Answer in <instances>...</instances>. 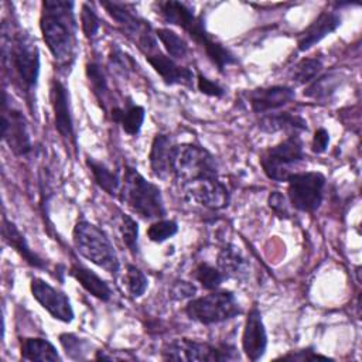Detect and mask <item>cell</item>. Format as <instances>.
<instances>
[{
	"instance_id": "obj_28",
	"label": "cell",
	"mask_w": 362,
	"mask_h": 362,
	"mask_svg": "<svg viewBox=\"0 0 362 362\" xmlns=\"http://www.w3.org/2000/svg\"><path fill=\"white\" fill-rule=\"evenodd\" d=\"M342 78L344 75L339 71L327 72L310 82V85L304 89V96L315 100H327L337 92L342 83Z\"/></svg>"
},
{
	"instance_id": "obj_19",
	"label": "cell",
	"mask_w": 362,
	"mask_h": 362,
	"mask_svg": "<svg viewBox=\"0 0 362 362\" xmlns=\"http://www.w3.org/2000/svg\"><path fill=\"white\" fill-rule=\"evenodd\" d=\"M341 25V16L337 11H322L304 31L297 35L298 51H307Z\"/></svg>"
},
{
	"instance_id": "obj_36",
	"label": "cell",
	"mask_w": 362,
	"mask_h": 362,
	"mask_svg": "<svg viewBox=\"0 0 362 362\" xmlns=\"http://www.w3.org/2000/svg\"><path fill=\"white\" fill-rule=\"evenodd\" d=\"M178 232V223L173 219H158L147 228V236L151 242L163 243Z\"/></svg>"
},
{
	"instance_id": "obj_3",
	"label": "cell",
	"mask_w": 362,
	"mask_h": 362,
	"mask_svg": "<svg viewBox=\"0 0 362 362\" xmlns=\"http://www.w3.org/2000/svg\"><path fill=\"white\" fill-rule=\"evenodd\" d=\"M3 45L1 58L4 68L16 79V83L31 93L38 82L40 76V51L33 37L21 30L10 34L1 28Z\"/></svg>"
},
{
	"instance_id": "obj_13",
	"label": "cell",
	"mask_w": 362,
	"mask_h": 362,
	"mask_svg": "<svg viewBox=\"0 0 362 362\" xmlns=\"http://www.w3.org/2000/svg\"><path fill=\"white\" fill-rule=\"evenodd\" d=\"M188 197L209 209H223L229 205L230 194L225 182L218 177L204 178L184 187Z\"/></svg>"
},
{
	"instance_id": "obj_6",
	"label": "cell",
	"mask_w": 362,
	"mask_h": 362,
	"mask_svg": "<svg viewBox=\"0 0 362 362\" xmlns=\"http://www.w3.org/2000/svg\"><path fill=\"white\" fill-rule=\"evenodd\" d=\"M170 171L181 187L191 182L218 177V164L215 157L198 144L184 143L173 144L170 154Z\"/></svg>"
},
{
	"instance_id": "obj_31",
	"label": "cell",
	"mask_w": 362,
	"mask_h": 362,
	"mask_svg": "<svg viewBox=\"0 0 362 362\" xmlns=\"http://www.w3.org/2000/svg\"><path fill=\"white\" fill-rule=\"evenodd\" d=\"M192 277L205 288V290H216L221 287V284L226 280L225 276L222 274V272L215 267L211 266L205 262L197 264V267L192 272Z\"/></svg>"
},
{
	"instance_id": "obj_1",
	"label": "cell",
	"mask_w": 362,
	"mask_h": 362,
	"mask_svg": "<svg viewBox=\"0 0 362 362\" xmlns=\"http://www.w3.org/2000/svg\"><path fill=\"white\" fill-rule=\"evenodd\" d=\"M74 1L45 0L41 3L40 30L52 58L59 65H71L76 52V18Z\"/></svg>"
},
{
	"instance_id": "obj_8",
	"label": "cell",
	"mask_w": 362,
	"mask_h": 362,
	"mask_svg": "<svg viewBox=\"0 0 362 362\" xmlns=\"http://www.w3.org/2000/svg\"><path fill=\"white\" fill-rule=\"evenodd\" d=\"M187 317L204 325L219 324L242 313L236 297L229 290H212L211 293L192 298L184 308Z\"/></svg>"
},
{
	"instance_id": "obj_7",
	"label": "cell",
	"mask_w": 362,
	"mask_h": 362,
	"mask_svg": "<svg viewBox=\"0 0 362 362\" xmlns=\"http://www.w3.org/2000/svg\"><path fill=\"white\" fill-rule=\"evenodd\" d=\"M307 158L304 144L298 134H288L279 144L269 147L260 154L259 163L267 178L286 182L287 178L296 173L293 171L298 164Z\"/></svg>"
},
{
	"instance_id": "obj_2",
	"label": "cell",
	"mask_w": 362,
	"mask_h": 362,
	"mask_svg": "<svg viewBox=\"0 0 362 362\" xmlns=\"http://www.w3.org/2000/svg\"><path fill=\"white\" fill-rule=\"evenodd\" d=\"M158 14L170 24L182 28L206 54L208 59L218 68L219 72L229 65L238 64V58L221 42L214 40L205 27L202 16H197L192 7L184 1L167 0L157 3Z\"/></svg>"
},
{
	"instance_id": "obj_25",
	"label": "cell",
	"mask_w": 362,
	"mask_h": 362,
	"mask_svg": "<svg viewBox=\"0 0 362 362\" xmlns=\"http://www.w3.org/2000/svg\"><path fill=\"white\" fill-rule=\"evenodd\" d=\"M69 274L93 297L107 301L112 297V290L109 284L99 277L93 270L85 267L81 263L74 262L69 267Z\"/></svg>"
},
{
	"instance_id": "obj_4",
	"label": "cell",
	"mask_w": 362,
	"mask_h": 362,
	"mask_svg": "<svg viewBox=\"0 0 362 362\" xmlns=\"http://www.w3.org/2000/svg\"><path fill=\"white\" fill-rule=\"evenodd\" d=\"M119 199L144 219H161L165 206L160 188L147 181L134 167L124 165Z\"/></svg>"
},
{
	"instance_id": "obj_32",
	"label": "cell",
	"mask_w": 362,
	"mask_h": 362,
	"mask_svg": "<svg viewBox=\"0 0 362 362\" xmlns=\"http://www.w3.org/2000/svg\"><path fill=\"white\" fill-rule=\"evenodd\" d=\"M321 69H322L321 59L314 58V57H307L294 65V68L291 71V79L296 83H301V85L310 83L317 78V75L321 72Z\"/></svg>"
},
{
	"instance_id": "obj_12",
	"label": "cell",
	"mask_w": 362,
	"mask_h": 362,
	"mask_svg": "<svg viewBox=\"0 0 362 362\" xmlns=\"http://www.w3.org/2000/svg\"><path fill=\"white\" fill-rule=\"evenodd\" d=\"M30 290L33 297L38 301V304L44 310H47L54 320L62 322H71L74 320V308L65 293L57 290L55 287H52L49 283L40 277L31 279Z\"/></svg>"
},
{
	"instance_id": "obj_42",
	"label": "cell",
	"mask_w": 362,
	"mask_h": 362,
	"mask_svg": "<svg viewBox=\"0 0 362 362\" xmlns=\"http://www.w3.org/2000/svg\"><path fill=\"white\" fill-rule=\"evenodd\" d=\"M329 143V134L327 132V129L324 127H318L313 136V141H311V150L315 154H322Z\"/></svg>"
},
{
	"instance_id": "obj_20",
	"label": "cell",
	"mask_w": 362,
	"mask_h": 362,
	"mask_svg": "<svg viewBox=\"0 0 362 362\" xmlns=\"http://www.w3.org/2000/svg\"><path fill=\"white\" fill-rule=\"evenodd\" d=\"M1 235H3V240L13 247L21 257L23 260L34 267V269H41V270H47V263L45 260L38 256L28 245L25 236L21 233V230L16 226L14 222H11L10 219H7V216L4 215L1 219Z\"/></svg>"
},
{
	"instance_id": "obj_37",
	"label": "cell",
	"mask_w": 362,
	"mask_h": 362,
	"mask_svg": "<svg viewBox=\"0 0 362 362\" xmlns=\"http://www.w3.org/2000/svg\"><path fill=\"white\" fill-rule=\"evenodd\" d=\"M81 27L86 38H93L100 27V20L98 14L88 3H83L81 6Z\"/></svg>"
},
{
	"instance_id": "obj_33",
	"label": "cell",
	"mask_w": 362,
	"mask_h": 362,
	"mask_svg": "<svg viewBox=\"0 0 362 362\" xmlns=\"http://www.w3.org/2000/svg\"><path fill=\"white\" fill-rule=\"evenodd\" d=\"M59 342L66 356L74 361L85 359L86 354L90 351V346H92V344L85 338H79L78 335L68 334V332H64L59 335Z\"/></svg>"
},
{
	"instance_id": "obj_14",
	"label": "cell",
	"mask_w": 362,
	"mask_h": 362,
	"mask_svg": "<svg viewBox=\"0 0 362 362\" xmlns=\"http://www.w3.org/2000/svg\"><path fill=\"white\" fill-rule=\"evenodd\" d=\"M49 95L57 132L66 143H72L74 146H76V136L74 130V120L69 107V93L66 86L61 81L54 79L51 82Z\"/></svg>"
},
{
	"instance_id": "obj_29",
	"label": "cell",
	"mask_w": 362,
	"mask_h": 362,
	"mask_svg": "<svg viewBox=\"0 0 362 362\" xmlns=\"http://www.w3.org/2000/svg\"><path fill=\"white\" fill-rule=\"evenodd\" d=\"M85 74L90 83L93 95L99 100L103 110H106V98L109 95V86H107V79H106V75H105L102 66L93 61L88 62L85 65Z\"/></svg>"
},
{
	"instance_id": "obj_30",
	"label": "cell",
	"mask_w": 362,
	"mask_h": 362,
	"mask_svg": "<svg viewBox=\"0 0 362 362\" xmlns=\"http://www.w3.org/2000/svg\"><path fill=\"white\" fill-rule=\"evenodd\" d=\"M156 38L164 45V49L168 57L171 58H184L188 54V44L187 41L178 35L175 31L170 28H156L154 30Z\"/></svg>"
},
{
	"instance_id": "obj_11",
	"label": "cell",
	"mask_w": 362,
	"mask_h": 362,
	"mask_svg": "<svg viewBox=\"0 0 362 362\" xmlns=\"http://www.w3.org/2000/svg\"><path fill=\"white\" fill-rule=\"evenodd\" d=\"M1 137L17 157H27L33 150L28 122L23 112L11 103L7 90H3L1 100Z\"/></svg>"
},
{
	"instance_id": "obj_9",
	"label": "cell",
	"mask_w": 362,
	"mask_h": 362,
	"mask_svg": "<svg viewBox=\"0 0 362 362\" xmlns=\"http://www.w3.org/2000/svg\"><path fill=\"white\" fill-rule=\"evenodd\" d=\"M161 356L165 361L185 362H223L239 359V354L232 345H212L189 338H177L164 344Z\"/></svg>"
},
{
	"instance_id": "obj_38",
	"label": "cell",
	"mask_w": 362,
	"mask_h": 362,
	"mask_svg": "<svg viewBox=\"0 0 362 362\" xmlns=\"http://www.w3.org/2000/svg\"><path fill=\"white\" fill-rule=\"evenodd\" d=\"M109 62L113 65L115 69H117L122 74H126L129 69H133V65H134L132 57L117 45L112 47L109 54Z\"/></svg>"
},
{
	"instance_id": "obj_17",
	"label": "cell",
	"mask_w": 362,
	"mask_h": 362,
	"mask_svg": "<svg viewBox=\"0 0 362 362\" xmlns=\"http://www.w3.org/2000/svg\"><path fill=\"white\" fill-rule=\"evenodd\" d=\"M147 62L154 68V71L161 76L167 85H182L192 86L194 74L189 68L178 65L171 57L161 52L160 48H154L144 54Z\"/></svg>"
},
{
	"instance_id": "obj_40",
	"label": "cell",
	"mask_w": 362,
	"mask_h": 362,
	"mask_svg": "<svg viewBox=\"0 0 362 362\" xmlns=\"http://www.w3.org/2000/svg\"><path fill=\"white\" fill-rule=\"evenodd\" d=\"M197 86L198 90L206 96H214V98H222L225 95V89L216 83L215 81L208 79L206 76H204L201 72L197 74Z\"/></svg>"
},
{
	"instance_id": "obj_16",
	"label": "cell",
	"mask_w": 362,
	"mask_h": 362,
	"mask_svg": "<svg viewBox=\"0 0 362 362\" xmlns=\"http://www.w3.org/2000/svg\"><path fill=\"white\" fill-rule=\"evenodd\" d=\"M245 96L250 105L252 112L267 113L272 110H277L284 105L290 103L294 99L296 92L291 86L274 85V86L250 89L249 92L245 93Z\"/></svg>"
},
{
	"instance_id": "obj_35",
	"label": "cell",
	"mask_w": 362,
	"mask_h": 362,
	"mask_svg": "<svg viewBox=\"0 0 362 362\" xmlns=\"http://www.w3.org/2000/svg\"><path fill=\"white\" fill-rule=\"evenodd\" d=\"M124 281H126L127 291L134 298L141 297L144 294V291L147 290V286H148L146 274L134 264H127Z\"/></svg>"
},
{
	"instance_id": "obj_39",
	"label": "cell",
	"mask_w": 362,
	"mask_h": 362,
	"mask_svg": "<svg viewBox=\"0 0 362 362\" xmlns=\"http://www.w3.org/2000/svg\"><path fill=\"white\" fill-rule=\"evenodd\" d=\"M267 205L274 212V215H277L279 218H281V219H288L290 218L287 198L280 191H273V192L269 194Z\"/></svg>"
},
{
	"instance_id": "obj_41",
	"label": "cell",
	"mask_w": 362,
	"mask_h": 362,
	"mask_svg": "<svg viewBox=\"0 0 362 362\" xmlns=\"http://www.w3.org/2000/svg\"><path fill=\"white\" fill-rule=\"evenodd\" d=\"M197 293V287L185 280H177L171 288H170V297L173 300H185V298H191L194 297Z\"/></svg>"
},
{
	"instance_id": "obj_15",
	"label": "cell",
	"mask_w": 362,
	"mask_h": 362,
	"mask_svg": "<svg viewBox=\"0 0 362 362\" xmlns=\"http://www.w3.org/2000/svg\"><path fill=\"white\" fill-rule=\"evenodd\" d=\"M267 348V334L260 310L253 305L246 317L242 334V351L249 361H259Z\"/></svg>"
},
{
	"instance_id": "obj_18",
	"label": "cell",
	"mask_w": 362,
	"mask_h": 362,
	"mask_svg": "<svg viewBox=\"0 0 362 362\" xmlns=\"http://www.w3.org/2000/svg\"><path fill=\"white\" fill-rule=\"evenodd\" d=\"M100 6L116 21L120 30L134 42H137L144 34L153 31L148 21L140 18L134 13L129 11L126 6L115 1H100Z\"/></svg>"
},
{
	"instance_id": "obj_10",
	"label": "cell",
	"mask_w": 362,
	"mask_h": 362,
	"mask_svg": "<svg viewBox=\"0 0 362 362\" xmlns=\"http://www.w3.org/2000/svg\"><path fill=\"white\" fill-rule=\"evenodd\" d=\"M287 198L290 205L301 212H315L324 197L325 175L320 171L293 173L287 178Z\"/></svg>"
},
{
	"instance_id": "obj_27",
	"label": "cell",
	"mask_w": 362,
	"mask_h": 362,
	"mask_svg": "<svg viewBox=\"0 0 362 362\" xmlns=\"http://www.w3.org/2000/svg\"><path fill=\"white\" fill-rule=\"evenodd\" d=\"M20 354L25 361H61L57 348L45 338H23L20 342Z\"/></svg>"
},
{
	"instance_id": "obj_24",
	"label": "cell",
	"mask_w": 362,
	"mask_h": 362,
	"mask_svg": "<svg viewBox=\"0 0 362 362\" xmlns=\"http://www.w3.org/2000/svg\"><path fill=\"white\" fill-rule=\"evenodd\" d=\"M259 129L264 133H276V132H291V134H298L308 129L307 122L300 115H294L290 112H280L264 115L259 120Z\"/></svg>"
},
{
	"instance_id": "obj_34",
	"label": "cell",
	"mask_w": 362,
	"mask_h": 362,
	"mask_svg": "<svg viewBox=\"0 0 362 362\" xmlns=\"http://www.w3.org/2000/svg\"><path fill=\"white\" fill-rule=\"evenodd\" d=\"M120 233L124 245L133 256L139 255V225L137 222L127 214H122Z\"/></svg>"
},
{
	"instance_id": "obj_5",
	"label": "cell",
	"mask_w": 362,
	"mask_h": 362,
	"mask_svg": "<svg viewBox=\"0 0 362 362\" xmlns=\"http://www.w3.org/2000/svg\"><path fill=\"white\" fill-rule=\"evenodd\" d=\"M72 242L76 252L110 274H116L120 262L115 246L103 229L89 221H78L72 229Z\"/></svg>"
},
{
	"instance_id": "obj_23",
	"label": "cell",
	"mask_w": 362,
	"mask_h": 362,
	"mask_svg": "<svg viewBox=\"0 0 362 362\" xmlns=\"http://www.w3.org/2000/svg\"><path fill=\"white\" fill-rule=\"evenodd\" d=\"M110 117L113 122L119 123L127 134L137 136L143 126L146 110L143 106L133 103V100L127 98V102H124V106L115 105L110 109Z\"/></svg>"
},
{
	"instance_id": "obj_26",
	"label": "cell",
	"mask_w": 362,
	"mask_h": 362,
	"mask_svg": "<svg viewBox=\"0 0 362 362\" xmlns=\"http://www.w3.org/2000/svg\"><path fill=\"white\" fill-rule=\"evenodd\" d=\"M85 164L89 168V171L92 173L95 184L100 189H103L106 194H109L112 197L119 195L122 178L119 177V174L116 171L109 168L105 163H102L93 157H89V156H86Z\"/></svg>"
},
{
	"instance_id": "obj_22",
	"label": "cell",
	"mask_w": 362,
	"mask_h": 362,
	"mask_svg": "<svg viewBox=\"0 0 362 362\" xmlns=\"http://www.w3.org/2000/svg\"><path fill=\"white\" fill-rule=\"evenodd\" d=\"M173 148V141L167 134L158 133L151 141V148L148 154L151 173L161 180L171 177L170 171V154Z\"/></svg>"
},
{
	"instance_id": "obj_43",
	"label": "cell",
	"mask_w": 362,
	"mask_h": 362,
	"mask_svg": "<svg viewBox=\"0 0 362 362\" xmlns=\"http://www.w3.org/2000/svg\"><path fill=\"white\" fill-rule=\"evenodd\" d=\"M281 359H294V361H313V359H328V356L321 355L318 352H314L311 348L300 349L297 352H290L287 355H283Z\"/></svg>"
},
{
	"instance_id": "obj_21",
	"label": "cell",
	"mask_w": 362,
	"mask_h": 362,
	"mask_svg": "<svg viewBox=\"0 0 362 362\" xmlns=\"http://www.w3.org/2000/svg\"><path fill=\"white\" fill-rule=\"evenodd\" d=\"M216 266L225 279L245 280L249 276V260L242 255L239 247L232 243L225 245L216 256Z\"/></svg>"
}]
</instances>
